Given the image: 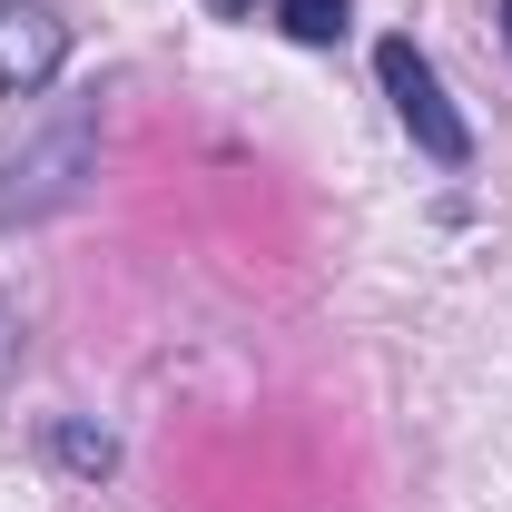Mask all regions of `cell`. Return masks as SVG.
<instances>
[{
	"instance_id": "obj_1",
	"label": "cell",
	"mask_w": 512,
	"mask_h": 512,
	"mask_svg": "<svg viewBox=\"0 0 512 512\" xmlns=\"http://www.w3.org/2000/svg\"><path fill=\"white\" fill-rule=\"evenodd\" d=\"M375 79H384L394 119L414 128V148H424L434 168H463V158H473V128H463V109L444 99V79H434V60H424L414 40H384V50H375Z\"/></svg>"
},
{
	"instance_id": "obj_4",
	"label": "cell",
	"mask_w": 512,
	"mask_h": 512,
	"mask_svg": "<svg viewBox=\"0 0 512 512\" xmlns=\"http://www.w3.org/2000/svg\"><path fill=\"white\" fill-rule=\"evenodd\" d=\"M503 40H512V0H503Z\"/></svg>"
},
{
	"instance_id": "obj_2",
	"label": "cell",
	"mask_w": 512,
	"mask_h": 512,
	"mask_svg": "<svg viewBox=\"0 0 512 512\" xmlns=\"http://www.w3.org/2000/svg\"><path fill=\"white\" fill-rule=\"evenodd\" d=\"M60 60H69V30L40 10V0H0V89H50L60 79Z\"/></svg>"
},
{
	"instance_id": "obj_5",
	"label": "cell",
	"mask_w": 512,
	"mask_h": 512,
	"mask_svg": "<svg viewBox=\"0 0 512 512\" xmlns=\"http://www.w3.org/2000/svg\"><path fill=\"white\" fill-rule=\"evenodd\" d=\"M217 10H247V0H217Z\"/></svg>"
},
{
	"instance_id": "obj_3",
	"label": "cell",
	"mask_w": 512,
	"mask_h": 512,
	"mask_svg": "<svg viewBox=\"0 0 512 512\" xmlns=\"http://www.w3.org/2000/svg\"><path fill=\"white\" fill-rule=\"evenodd\" d=\"M345 10L355 0H276V30L306 40V50H325V40H345Z\"/></svg>"
}]
</instances>
